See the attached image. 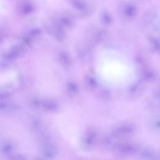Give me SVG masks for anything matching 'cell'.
<instances>
[{"instance_id":"obj_4","label":"cell","mask_w":160,"mask_h":160,"mask_svg":"<svg viewBox=\"0 0 160 160\" xmlns=\"http://www.w3.org/2000/svg\"><path fill=\"white\" fill-rule=\"evenodd\" d=\"M14 145L9 141H4L0 146V152L5 156L11 154L14 151Z\"/></svg>"},{"instance_id":"obj_7","label":"cell","mask_w":160,"mask_h":160,"mask_svg":"<svg viewBox=\"0 0 160 160\" xmlns=\"http://www.w3.org/2000/svg\"><path fill=\"white\" fill-rule=\"evenodd\" d=\"M31 126L32 128L34 130V131H40L41 129V128H42V122L39 120V119H34L31 124Z\"/></svg>"},{"instance_id":"obj_6","label":"cell","mask_w":160,"mask_h":160,"mask_svg":"<svg viewBox=\"0 0 160 160\" xmlns=\"http://www.w3.org/2000/svg\"><path fill=\"white\" fill-rule=\"evenodd\" d=\"M94 135L91 132H88L86 134L84 138V142L86 146H90L93 141Z\"/></svg>"},{"instance_id":"obj_8","label":"cell","mask_w":160,"mask_h":160,"mask_svg":"<svg viewBox=\"0 0 160 160\" xmlns=\"http://www.w3.org/2000/svg\"><path fill=\"white\" fill-rule=\"evenodd\" d=\"M9 160H26V157L22 154H15L12 156Z\"/></svg>"},{"instance_id":"obj_5","label":"cell","mask_w":160,"mask_h":160,"mask_svg":"<svg viewBox=\"0 0 160 160\" xmlns=\"http://www.w3.org/2000/svg\"><path fill=\"white\" fill-rule=\"evenodd\" d=\"M12 109H14V106L9 103L7 102L6 101H0V110L2 111H12Z\"/></svg>"},{"instance_id":"obj_9","label":"cell","mask_w":160,"mask_h":160,"mask_svg":"<svg viewBox=\"0 0 160 160\" xmlns=\"http://www.w3.org/2000/svg\"><path fill=\"white\" fill-rule=\"evenodd\" d=\"M34 160H44V159H41V158H36V159H34Z\"/></svg>"},{"instance_id":"obj_2","label":"cell","mask_w":160,"mask_h":160,"mask_svg":"<svg viewBox=\"0 0 160 160\" xmlns=\"http://www.w3.org/2000/svg\"><path fill=\"white\" fill-rule=\"evenodd\" d=\"M40 152L45 158L52 159L57 154L58 149L56 145L48 139L42 141L40 147Z\"/></svg>"},{"instance_id":"obj_3","label":"cell","mask_w":160,"mask_h":160,"mask_svg":"<svg viewBox=\"0 0 160 160\" xmlns=\"http://www.w3.org/2000/svg\"><path fill=\"white\" fill-rule=\"evenodd\" d=\"M38 106L41 107L44 111L48 112H54L58 109V104L53 101L44 100L38 103Z\"/></svg>"},{"instance_id":"obj_1","label":"cell","mask_w":160,"mask_h":160,"mask_svg":"<svg viewBox=\"0 0 160 160\" xmlns=\"http://www.w3.org/2000/svg\"><path fill=\"white\" fill-rule=\"evenodd\" d=\"M102 62L103 77L111 84L121 87L134 80L135 70L132 62L119 52H110Z\"/></svg>"}]
</instances>
